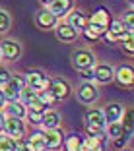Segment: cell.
Listing matches in <instances>:
<instances>
[{"label": "cell", "mask_w": 134, "mask_h": 151, "mask_svg": "<svg viewBox=\"0 0 134 151\" xmlns=\"http://www.w3.org/2000/svg\"><path fill=\"white\" fill-rule=\"evenodd\" d=\"M25 85L31 87V89H35V91H43V89L51 87V80L41 70H31L29 74H27V78H25Z\"/></svg>", "instance_id": "cell-1"}, {"label": "cell", "mask_w": 134, "mask_h": 151, "mask_svg": "<svg viewBox=\"0 0 134 151\" xmlns=\"http://www.w3.org/2000/svg\"><path fill=\"white\" fill-rule=\"evenodd\" d=\"M109 23H111V18H109L107 10H95L93 16H91V19L88 22V27H91V29L99 35V33L107 31Z\"/></svg>", "instance_id": "cell-2"}, {"label": "cell", "mask_w": 134, "mask_h": 151, "mask_svg": "<svg viewBox=\"0 0 134 151\" xmlns=\"http://www.w3.org/2000/svg\"><path fill=\"white\" fill-rule=\"evenodd\" d=\"M128 35H132V33L126 31V27L122 22H111L107 27V33H105V39L109 43H117V41H126Z\"/></svg>", "instance_id": "cell-3"}, {"label": "cell", "mask_w": 134, "mask_h": 151, "mask_svg": "<svg viewBox=\"0 0 134 151\" xmlns=\"http://www.w3.org/2000/svg\"><path fill=\"white\" fill-rule=\"evenodd\" d=\"M4 132L8 134V138L20 139V138H23V134H25V126H23V122L20 118L6 116L4 118Z\"/></svg>", "instance_id": "cell-4"}, {"label": "cell", "mask_w": 134, "mask_h": 151, "mask_svg": "<svg viewBox=\"0 0 134 151\" xmlns=\"http://www.w3.org/2000/svg\"><path fill=\"white\" fill-rule=\"evenodd\" d=\"M72 62H74V66H76L78 70H85V68H93L95 56L89 52V50H76Z\"/></svg>", "instance_id": "cell-5"}, {"label": "cell", "mask_w": 134, "mask_h": 151, "mask_svg": "<svg viewBox=\"0 0 134 151\" xmlns=\"http://www.w3.org/2000/svg\"><path fill=\"white\" fill-rule=\"evenodd\" d=\"M22 54V47L16 41H2L0 43V56H4L6 60H16Z\"/></svg>", "instance_id": "cell-6"}, {"label": "cell", "mask_w": 134, "mask_h": 151, "mask_svg": "<svg viewBox=\"0 0 134 151\" xmlns=\"http://www.w3.org/2000/svg\"><path fill=\"white\" fill-rule=\"evenodd\" d=\"M45 6H47V12H51L54 18H58V16L68 14V10L72 8V2L70 0H51Z\"/></svg>", "instance_id": "cell-7"}, {"label": "cell", "mask_w": 134, "mask_h": 151, "mask_svg": "<svg viewBox=\"0 0 134 151\" xmlns=\"http://www.w3.org/2000/svg\"><path fill=\"white\" fill-rule=\"evenodd\" d=\"M97 87H95L91 81H85L84 85H80V89H78V97H80V101L84 103H93L95 99H97Z\"/></svg>", "instance_id": "cell-8"}, {"label": "cell", "mask_w": 134, "mask_h": 151, "mask_svg": "<svg viewBox=\"0 0 134 151\" xmlns=\"http://www.w3.org/2000/svg\"><path fill=\"white\" fill-rule=\"evenodd\" d=\"M43 139H45L47 149H56V147H60V143H62V132L58 128L47 130V132H43Z\"/></svg>", "instance_id": "cell-9"}, {"label": "cell", "mask_w": 134, "mask_h": 151, "mask_svg": "<svg viewBox=\"0 0 134 151\" xmlns=\"http://www.w3.org/2000/svg\"><path fill=\"white\" fill-rule=\"evenodd\" d=\"M121 116H122V109H121V105H117V103L107 105V107H105V111H103L105 124H115V122H119V118H121Z\"/></svg>", "instance_id": "cell-10"}, {"label": "cell", "mask_w": 134, "mask_h": 151, "mask_svg": "<svg viewBox=\"0 0 134 151\" xmlns=\"http://www.w3.org/2000/svg\"><path fill=\"white\" fill-rule=\"evenodd\" d=\"M51 93H53V97L56 99V101H60V99H64L68 93H70V87H68V83L66 81H62V80H54V81H51Z\"/></svg>", "instance_id": "cell-11"}, {"label": "cell", "mask_w": 134, "mask_h": 151, "mask_svg": "<svg viewBox=\"0 0 134 151\" xmlns=\"http://www.w3.org/2000/svg\"><path fill=\"white\" fill-rule=\"evenodd\" d=\"M0 91H2L4 101H10V103H12V101H18V99H20V91H22V89L18 87V83H14L12 78H10V81L2 89H0Z\"/></svg>", "instance_id": "cell-12"}, {"label": "cell", "mask_w": 134, "mask_h": 151, "mask_svg": "<svg viewBox=\"0 0 134 151\" xmlns=\"http://www.w3.org/2000/svg\"><path fill=\"white\" fill-rule=\"evenodd\" d=\"M56 37L60 41H64V43H72V41L78 37V31L74 27H70L68 23H62V25L56 27Z\"/></svg>", "instance_id": "cell-13"}, {"label": "cell", "mask_w": 134, "mask_h": 151, "mask_svg": "<svg viewBox=\"0 0 134 151\" xmlns=\"http://www.w3.org/2000/svg\"><path fill=\"white\" fill-rule=\"evenodd\" d=\"M37 25L43 29H53L56 25V18L47 10H41V12H37Z\"/></svg>", "instance_id": "cell-14"}, {"label": "cell", "mask_w": 134, "mask_h": 151, "mask_svg": "<svg viewBox=\"0 0 134 151\" xmlns=\"http://www.w3.org/2000/svg\"><path fill=\"white\" fill-rule=\"evenodd\" d=\"M93 74H95V80H97V81H103V83H105V81L113 80L115 70H113L111 66H107V64H99V66H95Z\"/></svg>", "instance_id": "cell-15"}, {"label": "cell", "mask_w": 134, "mask_h": 151, "mask_svg": "<svg viewBox=\"0 0 134 151\" xmlns=\"http://www.w3.org/2000/svg\"><path fill=\"white\" fill-rule=\"evenodd\" d=\"M41 124L45 126V130H54V128H58V124H60V114H58L56 111H47L43 114Z\"/></svg>", "instance_id": "cell-16"}, {"label": "cell", "mask_w": 134, "mask_h": 151, "mask_svg": "<svg viewBox=\"0 0 134 151\" xmlns=\"http://www.w3.org/2000/svg\"><path fill=\"white\" fill-rule=\"evenodd\" d=\"M105 139H107V136L84 139V151H105Z\"/></svg>", "instance_id": "cell-17"}, {"label": "cell", "mask_w": 134, "mask_h": 151, "mask_svg": "<svg viewBox=\"0 0 134 151\" xmlns=\"http://www.w3.org/2000/svg\"><path fill=\"white\" fill-rule=\"evenodd\" d=\"M23 145H25V149H29V151H47V145H45V139H43V134H33V136L27 139Z\"/></svg>", "instance_id": "cell-18"}, {"label": "cell", "mask_w": 134, "mask_h": 151, "mask_svg": "<svg viewBox=\"0 0 134 151\" xmlns=\"http://www.w3.org/2000/svg\"><path fill=\"white\" fill-rule=\"evenodd\" d=\"M68 25L70 27H74V29H82L84 31L85 27H88V18H85L82 12H72L70 14V18H68Z\"/></svg>", "instance_id": "cell-19"}, {"label": "cell", "mask_w": 134, "mask_h": 151, "mask_svg": "<svg viewBox=\"0 0 134 151\" xmlns=\"http://www.w3.org/2000/svg\"><path fill=\"white\" fill-rule=\"evenodd\" d=\"M25 107H23L22 103H16V101H12V103H8L6 105V116H12V118H20L22 120L23 116H25Z\"/></svg>", "instance_id": "cell-20"}, {"label": "cell", "mask_w": 134, "mask_h": 151, "mask_svg": "<svg viewBox=\"0 0 134 151\" xmlns=\"http://www.w3.org/2000/svg\"><path fill=\"white\" fill-rule=\"evenodd\" d=\"M117 80L121 85H132L134 81V74H132V68L130 66H121L117 70Z\"/></svg>", "instance_id": "cell-21"}, {"label": "cell", "mask_w": 134, "mask_h": 151, "mask_svg": "<svg viewBox=\"0 0 134 151\" xmlns=\"http://www.w3.org/2000/svg\"><path fill=\"white\" fill-rule=\"evenodd\" d=\"M88 126H93V128H99L103 130V126H105V118H103V112L101 111H89L88 112Z\"/></svg>", "instance_id": "cell-22"}, {"label": "cell", "mask_w": 134, "mask_h": 151, "mask_svg": "<svg viewBox=\"0 0 134 151\" xmlns=\"http://www.w3.org/2000/svg\"><path fill=\"white\" fill-rule=\"evenodd\" d=\"M66 151H84V138L78 134H72L66 139Z\"/></svg>", "instance_id": "cell-23"}, {"label": "cell", "mask_w": 134, "mask_h": 151, "mask_svg": "<svg viewBox=\"0 0 134 151\" xmlns=\"http://www.w3.org/2000/svg\"><path fill=\"white\" fill-rule=\"evenodd\" d=\"M20 99H22V105H31L33 101H37V91L25 85V87L20 91Z\"/></svg>", "instance_id": "cell-24"}, {"label": "cell", "mask_w": 134, "mask_h": 151, "mask_svg": "<svg viewBox=\"0 0 134 151\" xmlns=\"http://www.w3.org/2000/svg\"><path fill=\"white\" fill-rule=\"evenodd\" d=\"M37 101L43 103L45 107H47V105H51V103H56V99L53 97L51 89H43V91H37Z\"/></svg>", "instance_id": "cell-25"}, {"label": "cell", "mask_w": 134, "mask_h": 151, "mask_svg": "<svg viewBox=\"0 0 134 151\" xmlns=\"http://www.w3.org/2000/svg\"><path fill=\"white\" fill-rule=\"evenodd\" d=\"M125 130H122V126L119 124V122H115V124H109V130H107V138H113V139H119L121 136H125Z\"/></svg>", "instance_id": "cell-26"}, {"label": "cell", "mask_w": 134, "mask_h": 151, "mask_svg": "<svg viewBox=\"0 0 134 151\" xmlns=\"http://www.w3.org/2000/svg\"><path fill=\"white\" fill-rule=\"evenodd\" d=\"M14 149H16L14 139L8 136H0V151H14Z\"/></svg>", "instance_id": "cell-27"}, {"label": "cell", "mask_w": 134, "mask_h": 151, "mask_svg": "<svg viewBox=\"0 0 134 151\" xmlns=\"http://www.w3.org/2000/svg\"><path fill=\"white\" fill-rule=\"evenodd\" d=\"M10 29V16L6 10H0V33H4Z\"/></svg>", "instance_id": "cell-28"}, {"label": "cell", "mask_w": 134, "mask_h": 151, "mask_svg": "<svg viewBox=\"0 0 134 151\" xmlns=\"http://www.w3.org/2000/svg\"><path fill=\"white\" fill-rule=\"evenodd\" d=\"M122 130H125L126 134L132 132V109H128V111H126V116H125V126H122Z\"/></svg>", "instance_id": "cell-29"}, {"label": "cell", "mask_w": 134, "mask_h": 151, "mask_svg": "<svg viewBox=\"0 0 134 151\" xmlns=\"http://www.w3.org/2000/svg\"><path fill=\"white\" fill-rule=\"evenodd\" d=\"M8 81H10V74L6 70H0V87H4Z\"/></svg>", "instance_id": "cell-30"}, {"label": "cell", "mask_w": 134, "mask_h": 151, "mask_svg": "<svg viewBox=\"0 0 134 151\" xmlns=\"http://www.w3.org/2000/svg\"><path fill=\"white\" fill-rule=\"evenodd\" d=\"M84 33H85V37H88V39H91V41H97V37H99L97 33H95L93 29H91V27H85Z\"/></svg>", "instance_id": "cell-31"}, {"label": "cell", "mask_w": 134, "mask_h": 151, "mask_svg": "<svg viewBox=\"0 0 134 151\" xmlns=\"http://www.w3.org/2000/svg\"><path fill=\"white\" fill-rule=\"evenodd\" d=\"M82 76H84L85 80H95V74H93V68H85V70H82Z\"/></svg>", "instance_id": "cell-32"}, {"label": "cell", "mask_w": 134, "mask_h": 151, "mask_svg": "<svg viewBox=\"0 0 134 151\" xmlns=\"http://www.w3.org/2000/svg\"><path fill=\"white\" fill-rule=\"evenodd\" d=\"M125 50H128V52H132L134 50V43H132V35L126 37V43H125Z\"/></svg>", "instance_id": "cell-33"}, {"label": "cell", "mask_w": 134, "mask_h": 151, "mask_svg": "<svg viewBox=\"0 0 134 151\" xmlns=\"http://www.w3.org/2000/svg\"><path fill=\"white\" fill-rule=\"evenodd\" d=\"M14 151H29V149H25V145H23V143H18Z\"/></svg>", "instance_id": "cell-34"}, {"label": "cell", "mask_w": 134, "mask_h": 151, "mask_svg": "<svg viewBox=\"0 0 134 151\" xmlns=\"http://www.w3.org/2000/svg\"><path fill=\"white\" fill-rule=\"evenodd\" d=\"M4 128V114H2V112H0V130Z\"/></svg>", "instance_id": "cell-35"}, {"label": "cell", "mask_w": 134, "mask_h": 151, "mask_svg": "<svg viewBox=\"0 0 134 151\" xmlns=\"http://www.w3.org/2000/svg\"><path fill=\"white\" fill-rule=\"evenodd\" d=\"M2 105H4V97H2V91H0V109H2Z\"/></svg>", "instance_id": "cell-36"}]
</instances>
